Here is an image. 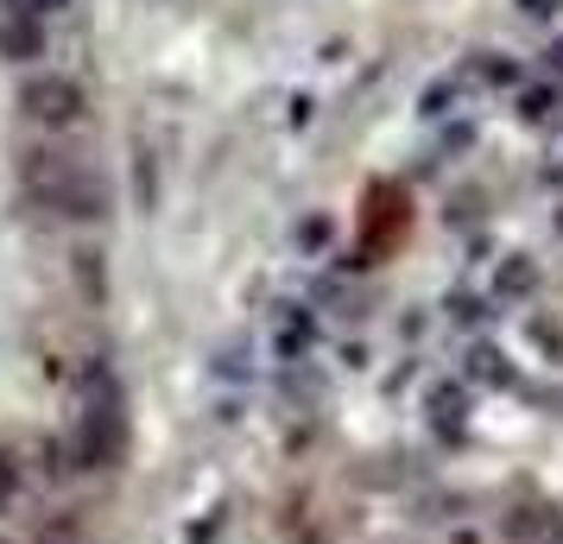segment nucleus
<instances>
[{"instance_id":"nucleus-3","label":"nucleus","mask_w":563,"mask_h":544,"mask_svg":"<svg viewBox=\"0 0 563 544\" xmlns=\"http://www.w3.org/2000/svg\"><path fill=\"white\" fill-rule=\"evenodd\" d=\"M0 52H13V57H32L38 52V20H0Z\"/></svg>"},{"instance_id":"nucleus-4","label":"nucleus","mask_w":563,"mask_h":544,"mask_svg":"<svg viewBox=\"0 0 563 544\" xmlns=\"http://www.w3.org/2000/svg\"><path fill=\"white\" fill-rule=\"evenodd\" d=\"M7 13H20V20H52L57 7H70V0H0Z\"/></svg>"},{"instance_id":"nucleus-2","label":"nucleus","mask_w":563,"mask_h":544,"mask_svg":"<svg viewBox=\"0 0 563 544\" xmlns=\"http://www.w3.org/2000/svg\"><path fill=\"white\" fill-rule=\"evenodd\" d=\"M20 108H26L32 121H45V127H70L82 114V82L45 70V77H32L26 89H20Z\"/></svg>"},{"instance_id":"nucleus-5","label":"nucleus","mask_w":563,"mask_h":544,"mask_svg":"<svg viewBox=\"0 0 563 544\" xmlns=\"http://www.w3.org/2000/svg\"><path fill=\"white\" fill-rule=\"evenodd\" d=\"M558 57H563V52H558Z\"/></svg>"},{"instance_id":"nucleus-1","label":"nucleus","mask_w":563,"mask_h":544,"mask_svg":"<svg viewBox=\"0 0 563 544\" xmlns=\"http://www.w3.org/2000/svg\"><path fill=\"white\" fill-rule=\"evenodd\" d=\"M32 190H45L64 215H102V190L82 178V171H70L57 153H38L32 158Z\"/></svg>"}]
</instances>
